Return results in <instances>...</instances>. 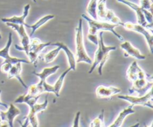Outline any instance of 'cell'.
I'll use <instances>...</instances> for the list:
<instances>
[{"instance_id":"7402d4cb","label":"cell","mask_w":153,"mask_h":127,"mask_svg":"<svg viewBox=\"0 0 153 127\" xmlns=\"http://www.w3.org/2000/svg\"><path fill=\"white\" fill-rule=\"evenodd\" d=\"M40 95L35 96V97H32V96L28 95L27 94H23V95L19 96L18 98H16L14 100L15 103H26L29 105V107H31V105H33L34 104H35L37 102V101L38 100V99L40 98Z\"/></svg>"},{"instance_id":"4fadbf2b","label":"cell","mask_w":153,"mask_h":127,"mask_svg":"<svg viewBox=\"0 0 153 127\" xmlns=\"http://www.w3.org/2000/svg\"><path fill=\"white\" fill-rule=\"evenodd\" d=\"M7 108L8 109H7V111H0V117L1 118V120L7 121L9 127H13V120H14L15 117L20 114L21 111L13 104H10Z\"/></svg>"},{"instance_id":"d4e9b609","label":"cell","mask_w":153,"mask_h":127,"mask_svg":"<svg viewBox=\"0 0 153 127\" xmlns=\"http://www.w3.org/2000/svg\"><path fill=\"white\" fill-rule=\"evenodd\" d=\"M105 22H110V23L112 24H115V25H123L124 23V22H123L120 20V19L118 16H117L115 15L114 12L113 10H109V9H107V12H106Z\"/></svg>"},{"instance_id":"d6a6232c","label":"cell","mask_w":153,"mask_h":127,"mask_svg":"<svg viewBox=\"0 0 153 127\" xmlns=\"http://www.w3.org/2000/svg\"><path fill=\"white\" fill-rule=\"evenodd\" d=\"M81 116V111H78L77 113L76 114V116H75L74 121H73V127H78L79 126V119H80Z\"/></svg>"},{"instance_id":"9a60e30c","label":"cell","mask_w":153,"mask_h":127,"mask_svg":"<svg viewBox=\"0 0 153 127\" xmlns=\"http://www.w3.org/2000/svg\"><path fill=\"white\" fill-rule=\"evenodd\" d=\"M121 92V89L117 87H107L104 85H100L97 87L96 90L97 97L100 99L110 98L116 94H120Z\"/></svg>"},{"instance_id":"2e32d148","label":"cell","mask_w":153,"mask_h":127,"mask_svg":"<svg viewBox=\"0 0 153 127\" xmlns=\"http://www.w3.org/2000/svg\"><path fill=\"white\" fill-rule=\"evenodd\" d=\"M117 1L128 6V7H131L132 10H134V11L136 12V13H137V22H138V24L146 27L147 22H146L144 14H143V8H142V7H140V6H139L138 4H134V3L131 2V1H128V0H117Z\"/></svg>"},{"instance_id":"8992f818","label":"cell","mask_w":153,"mask_h":127,"mask_svg":"<svg viewBox=\"0 0 153 127\" xmlns=\"http://www.w3.org/2000/svg\"><path fill=\"white\" fill-rule=\"evenodd\" d=\"M48 106V100L46 99L44 102L41 104H37V102L31 105L30 108V111L28 114L25 117V121L24 123L22 124V126L25 127L28 126V123H31V125L33 127H37L39 126L38 120L37 119V114L39 112L45 110Z\"/></svg>"},{"instance_id":"4316f807","label":"cell","mask_w":153,"mask_h":127,"mask_svg":"<svg viewBox=\"0 0 153 127\" xmlns=\"http://www.w3.org/2000/svg\"><path fill=\"white\" fill-rule=\"evenodd\" d=\"M90 127H105L106 126L104 123V110H102L101 113L99 114L97 117H96L91 124L89 125Z\"/></svg>"},{"instance_id":"d590c367","label":"cell","mask_w":153,"mask_h":127,"mask_svg":"<svg viewBox=\"0 0 153 127\" xmlns=\"http://www.w3.org/2000/svg\"><path fill=\"white\" fill-rule=\"evenodd\" d=\"M32 1H34V3H36V2H37V1H36V0H32Z\"/></svg>"},{"instance_id":"e575fe53","label":"cell","mask_w":153,"mask_h":127,"mask_svg":"<svg viewBox=\"0 0 153 127\" xmlns=\"http://www.w3.org/2000/svg\"><path fill=\"white\" fill-rule=\"evenodd\" d=\"M1 118L0 117V126H1Z\"/></svg>"},{"instance_id":"f546056e","label":"cell","mask_w":153,"mask_h":127,"mask_svg":"<svg viewBox=\"0 0 153 127\" xmlns=\"http://www.w3.org/2000/svg\"><path fill=\"white\" fill-rule=\"evenodd\" d=\"M140 7L152 12V0H140Z\"/></svg>"},{"instance_id":"ac0fdd59","label":"cell","mask_w":153,"mask_h":127,"mask_svg":"<svg viewBox=\"0 0 153 127\" xmlns=\"http://www.w3.org/2000/svg\"><path fill=\"white\" fill-rule=\"evenodd\" d=\"M121 49H123L126 52V56H132L138 60H145L146 56L142 55L141 52L131 45V43L128 41H124L120 45Z\"/></svg>"},{"instance_id":"d6986e66","label":"cell","mask_w":153,"mask_h":127,"mask_svg":"<svg viewBox=\"0 0 153 127\" xmlns=\"http://www.w3.org/2000/svg\"><path fill=\"white\" fill-rule=\"evenodd\" d=\"M52 46H59L61 49L64 50L65 52L66 55L67 57V60H68L69 65H70V68L71 70L76 71V57H75L74 54L73 53L71 50L68 48V46L66 44H64L62 42H57V43H52Z\"/></svg>"},{"instance_id":"30bf717a","label":"cell","mask_w":153,"mask_h":127,"mask_svg":"<svg viewBox=\"0 0 153 127\" xmlns=\"http://www.w3.org/2000/svg\"><path fill=\"white\" fill-rule=\"evenodd\" d=\"M123 26H124V28L127 30L136 31V32H138L140 34H143L145 38H146L147 43L149 44L150 52H153V36L151 33H149L148 31V30L146 29V28L144 26L140 25V24H134L129 22L123 23Z\"/></svg>"},{"instance_id":"44dd1931","label":"cell","mask_w":153,"mask_h":127,"mask_svg":"<svg viewBox=\"0 0 153 127\" xmlns=\"http://www.w3.org/2000/svg\"><path fill=\"white\" fill-rule=\"evenodd\" d=\"M59 68H60L59 65H55L52 67H46V68H44L43 70V71L40 73L33 72L32 74L35 75V76H37V77L40 78V81L39 83H37V85H38L39 86H40L43 88V83L45 82V81H46V79H47L49 76H51V75H52V74H54V73H56Z\"/></svg>"},{"instance_id":"277c9868","label":"cell","mask_w":153,"mask_h":127,"mask_svg":"<svg viewBox=\"0 0 153 127\" xmlns=\"http://www.w3.org/2000/svg\"><path fill=\"white\" fill-rule=\"evenodd\" d=\"M152 88L149 90L145 95L142 97H133V96L128 95H118L117 97L121 100H126L127 102H129L133 106L134 105H140L146 106L150 108H152Z\"/></svg>"},{"instance_id":"f1b7e54d","label":"cell","mask_w":153,"mask_h":127,"mask_svg":"<svg viewBox=\"0 0 153 127\" xmlns=\"http://www.w3.org/2000/svg\"><path fill=\"white\" fill-rule=\"evenodd\" d=\"M61 48H60L59 46H58L56 49H53V50H52L51 52H49V53L45 55L44 56L45 62L47 63V64L52 62V61L55 59V58L58 56V53H59V52L61 51Z\"/></svg>"},{"instance_id":"ffe728a7","label":"cell","mask_w":153,"mask_h":127,"mask_svg":"<svg viewBox=\"0 0 153 127\" xmlns=\"http://www.w3.org/2000/svg\"><path fill=\"white\" fill-rule=\"evenodd\" d=\"M133 107L134 106L131 104V105L128 106L126 108L123 109V111H121L120 113L119 114L117 117L115 119V120L112 123L111 125L108 126V127H120L122 126L124 120H125L126 117L128 115L132 114L135 113L134 110H133Z\"/></svg>"},{"instance_id":"5b68a950","label":"cell","mask_w":153,"mask_h":127,"mask_svg":"<svg viewBox=\"0 0 153 127\" xmlns=\"http://www.w3.org/2000/svg\"><path fill=\"white\" fill-rule=\"evenodd\" d=\"M6 25L7 26L10 27L12 29L16 31L19 35V38L21 40V44L22 46H19L18 45H15V48L19 50H22L25 52L26 55L28 54V50H29V46H30V37L28 35V34L25 31V28H24L23 25H19V24H14L10 23V22H6Z\"/></svg>"},{"instance_id":"9c48e42d","label":"cell","mask_w":153,"mask_h":127,"mask_svg":"<svg viewBox=\"0 0 153 127\" xmlns=\"http://www.w3.org/2000/svg\"><path fill=\"white\" fill-rule=\"evenodd\" d=\"M12 44V34L9 33L8 34V40H7V43H6L5 46L2 49L0 50V57L4 59V62L2 64H16L17 62H22V64H31L30 61L28 60L22 59V58H13L9 55V50H10V47Z\"/></svg>"},{"instance_id":"5bb4252c","label":"cell","mask_w":153,"mask_h":127,"mask_svg":"<svg viewBox=\"0 0 153 127\" xmlns=\"http://www.w3.org/2000/svg\"><path fill=\"white\" fill-rule=\"evenodd\" d=\"M30 7L31 5L29 4H25L24 7L23 13L21 16H13L12 17H5V18H1V20L3 22L6 23V22H10V23H14V24H19V25H23L29 28L30 25L25 22V18L28 16V12H29Z\"/></svg>"},{"instance_id":"e0dca14e","label":"cell","mask_w":153,"mask_h":127,"mask_svg":"<svg viewBox=\"0 0 153 127\" xmlns=\"http://www.w3.org/2000/svg\"><path fill=\"white\" fill-rule=\"evenodd\" d=\"M22 62H17L16 64H13L11 66V67L10 68L9 71L7 72L6 74L7 76V79H11L13 78H16L20 84L22 85V86L25 89L28 88V86L25 84V82H23L22 79V76H21V72H22Z\"/></svg>"},{"instance_id":"4dcf8cb0","label":"cell","mask_w":153,"mask_h":127,"mask_svg":"<svg viewBox=\"0 0 153 127\" xmlns=\"http://www.w3.org/2000/svg\"><path fill=\"white\" fill-rule=\"evenodd\" d=\"M143 14H144L145 19H146L147 24H153V16L152 12L143 8Z\"/></svg>"},{"instance_id":"7c38bea8","label":"cell","mask_w":153,"mask_h":127,"mask_svg":"<svg viewBox=\"0 0 153 127\" xmlns=\"http://www.w3.org/2000/svg\"><path fill=\"white\" fill-rule=\"evenodd\" d=\"M70 68L67 69L60 76V77L58 78V79L57 80V82H55V84L54 85H49V84L46 83V82L45 81L43 83V92L46 93H53L55 94V95L56 97H60V91H61V88H62L63 84H64V79H65L66 76L67 75V73L70 71Z\"/></svg>"},{"instance_id":"3957f363","label":"cell","mask_w":153,"mask_h":127,"mask_svg":"<svg viewBox=\"0 0 153 127\" xmlns=\"http://www.w3.org/2000/svg\"><path fill=\"white\" fill-rule=\"evenodd\" d=\"M76 63L86 62L92 64V60L87 54L84 46L83 28H82V19H79V24L76 29Z\"/></svg>"},{"instance_id":"ba28073f","label":"cell","mask_w":153,"mask_h":127,"mask_svg":"<svg viewBox=\"0 0 153 127\" xmlns=\"http://www.w3.org/2000/svg\"><path fill=\"white\" fill-rule=\"evenodd\" d=\"M52 42L41 43L40 39L37 38V37L30 40L29 50H28V54L27 55L29 58L31 64L35 63L40 52L46 46H52Z\"/></svg>"},{"instance_id":"8fae6325","label":"cell","mask_w":153,"mask_h":127,"mask_svg":"<svg viewBox=\"0 0 153 127\" xmlns=\"http://www.w3.org/2000/svg\"><path fill=\"white\" fill-rule=\"evenodd\" d=\"M126 77L130 82H134L138 79H152V76L145 73L138 66L137 61H134L128 67L126 72Z\"/></svg>"},{"instance_id":"83f0119b","label":"cell","mask_w":153,"mask_h":127,"mask_svg":"<svg viewBox=\"0 0 153 127\" xmlns=\"http://www.w3.org/2000/svg\"><path fill=\"white\" fill-rule=\"evenodd\" d=\"M27 89H28V93L27 94L30 96H32V97L40 95L42 93H43V88L42 87L39 86L37 84L30 85Z\"/></svg>"},{"instance_id":"484cf974","label":"cell","mask_w":153,"mask_h":127,"mask_svg":"<svg viewBox=\"0 0 153 127\" xmlns=\"http://www.w3.org/2000/svg\"><path fill=\"white\" fill-rule=\"evenodd\" d=\"M97 1H98V0H90L89 4L87 7V12L89 13L92 19H96V20H98L97 13Z\"/></svg>"},{"instance_id":"1f68e13d","label":"cell","mask_w":153,"mask_h":127,"mask_svg":"<svg viewBox=\"0 0 153 127\" xmlns=\"http://www.w3.org/2000/svg\"><path fill=\"white\" fill-rule=\"evenodd\" d=\"M88 39H89V40L91 42H92L94 44H95L96 46H97V43H98V36H97V34H94V35H93V34H88Z\"/></svg>"},{"instance_id":"52a82bcc","label":"cell","mask_w":153,"mask_h":127,"mask_svg":"<svg viewBox=\"0 0 153 127\" xmlns=\"http://www.w3.org/2000/svg\"><path fill=\"white\" fill-rule=\"evenodd\" d=\"M153 86L152 79H138L132 82V87L128 90L129 94L136 92L138 94V97L145 95Z\"/></svg>"},{"instance_id":"6da1fadb","label":"cell","mask_w":153,"mask_h":127,"mask_svg":"<svg viewBox=\"0 0 153 127\" xmlns=\"http://www.w3.org/2000/svg\"><path fill=\"white\" fill-rule=\"evenodd\" d=\"M97 50L95 54V58H94V63H92L91 69L88 71V73H92L94 69L98 66V73L100 76L102 75V68L107 61L109 58V53L110 52L116 50L117 47L114 46H105L103 40V32L100 31V35L98 37V43H97Z\"/></svg>"},{"instance_id":"cb8c5ba5","label":"cell","mask_w":153,"mask_h":127,"mask_svg":"<svg viewBox=\"0 0 153 127\" xmlns=\"http://www.w3.org/2000/svg\"><path fill=\"white\" fill-rule=\"evenodd\" d=\"M55 18V15L53 14H48L46 16H43L41 19H40L39 20H37L35 23H34L33 25H30V28H31V32L30 34L29 37H31L33 35L34 32L40 28V26H42L43 25H44L46 22H47L48 21H49L50 19H52Z\"/></svg>"},{"instance_id":"8d00e7d4","label":"cell","mask_w":153,"mask_h":127,"mask_svg":"<svg viewBox=\"0 0 153 127\" xmlns=\"http://www.w3.org/2000/svg\"></svg>"},{"instance_id":"836d02e7","label":"cell","mask_w":153,"mask_h":127,"mask_svg":"<svg viewBox=\"0 0 153 127\" xmlns=\"http://www.w3.org/2000/svg\"><path fill=\"white\" fill-rule=\"evenodd\" d=\"M1 90H0V94H1ZM0 106H2V107L5 108H8L7 105L5 104V103L2 102H1V100H0Z\"/></svg>"},{"instance_id":"7a4b0ae2","label":"cell","mask_w":153,"mask_h":127,"mask_svg":"<svg viewBox=\"0 0 153 127\" xmlns=\"http://www.w3.org/2000/svg\"><path fill=\"white\" fill-rule=\"evenodd\" d=\"M82 17H83L85 20H87V22L89 23V34H97V31H111L112 34H114V35L116 36L118 38V40H121V41H123L124 38L120 35V34H118L117 32H116L114 30V28L116 27H117V25H115V24L110 23V22H102V21L100 20H96V19H92V18L88 17V16H86L85 14H82Z\"/></svg>"},{"instance_id":"603a6c76","label":"cell","mask_w":153,"mask_h":127,"mask_svg":"<svg viewBox=\"0 0 153 127\" xmlns=\"http://www.w3.org/2000/svg\"><path fill=\"white\" fill-rule=\"evenodd\" d=\"M106 1L107 0H100L97 1V13L98 20L105 22V15L107 12L106 8Z\"/></svg>"}]
</instances>
